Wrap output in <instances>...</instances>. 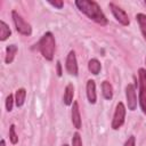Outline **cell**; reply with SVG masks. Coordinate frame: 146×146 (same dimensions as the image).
<instances>
[{
    "instance_id": "9",
    "label": "cell",
    "mask_w": 146,
    "mask_h": 146,
    "mask_svg": "<svg viewBox=\"0 0 146 146\" xmlns=\"http://www.w3.org/2000/svg\"><path fill=\"white\" fill-rule=\"evenodd\" d=\"M71 116H72V123H73L74 128L80 129L82 125V121H81V114H80V108H79L78 102H73V104H72Z\"/></svg>"
},
{
    "instance_id": "12",
    "label": "cell",
    "mask_w": 146,
    "mask_h": 146,
    "mask_svg": "<svg viewBox=\"0 0 146 146\" xmlns=\"http://www.w3.org/2000/svg\"><path fill=\"white\" fill-rule=\"evenodd\" d=\"M18 48L16 44H8L6 47V57H5V63L6 64H10L13 63L15 56H16V52H17Z\"/></svg>"
},
{
    "instance_id": "13",
    "label": "cell",
    "mask_w": 146,
    "mask_h": 146,
    "mask_svg": "<svg viewBox=\"0 0 146 146\" xmlns=\"http://www.w3.org/2000/svg\"><path fill=\"white\" fill-rule=\"evenodd\" d=\"M102 94L105 99L111 100L113 98V87L108 81H103L102 82Z\"/></svg>"
},
{
    "instance_id": "22",
    "label": "cell",
    "mask_w": 146,
    "mask_h": 146,
    "mask_svg": "<svg viewBox=\"0 0 146 146\" xmlns=\"http://www.w3.org/2000/svg\"><path fill=\"white\" fill-rule=\"evenodd\" d=\"M123 146H136V138H135V136L128 137V139L125 140Z\"/></svg>"
},
{
    "instance_id": "2",
    "label": "cell",
    "mask_w": 146,
    "mask_h": 146,
    "mask_svg": "<svg viewBox=\"0 0 146 146\" xmlns=\"http://www.w3.org/2000/svg\"><path fill=\"white\" fill-rule=\"evenodd\" d=\"M38 46H39V50L44 59H47V60L54 59L56 42H55V36L51 32H46L39 40Z\"/></svg>"
},
{
    "instance_id": "21",
    "label": "cell",
    "mask_w": 146,
    "mask_h": 146,
    "mask_svg": "<svg viewBox=\"0 0 146 146\" xmlns=\"http://www.w3.org/2000/svg\"><path fill=\"white\" fill-rule=\"evenodd\" d=\"M52 7H55V8H57V9H62L63 8V6H64V2L62 1V0H55V1H48Z\"/></svg>"
},
{
    "instance_id": "14",
    "label": "cell",
    "mask_w": 146,
    "mask_h": 146,
    "mask_svg": "<svg viewBox=\"0 0 146 146\" xmlns=\"http://www.w3.org/2000/svg\"><path fill=\"white\" fill-rule=\"evenodd\" d=\"M26 98V90L24 88H19L15 92V104L17 107H21L24 105Z\"/></svg>"
},
{
    "instance_id": "8",
    "label": "cell",
    "mask_w": 146,
    "mask_h": 146,
    "mask_svg": "<svg viewBox=\"0 0 146 146\" xmlns=\"http://www.w3.org/2000/svg\"><path fill=\"white\" fill-rule=\"evenodd\" d=\"M125 97H127L128 108L130 111H135L137 107V96H136V88L132 83H129L125 87Z\"/></svg>"
},
{
    "instance_id": "27",
    "label": "cell",
    "mask_w": 146,
    "mask_h": 146,
    "mask_svg": "<svg viewBox=\"0 0 146 146\" xmlns=\"http://www.w3.org/2000/svg\"><path fill=\"white\" fill-rule=\"evenodd\" d=\"M145 5H146V1H145Z\"/></svg>"
},
{
    "instance_id": "18",
    "label": "cell",
    "mask_w": 146,
    "mask_h": 146,
    "mask_svg": "<svg viewBox=\"0 0 146 146\" xmlns=\"http://www.w3.org/2000/svg\"><path fill=\"white\" fill-rule=\"evenodd\" d=\"M15 128H16L15 124H11L10 128H9V139H10L11 144H14V145H16L18 143V136L16 133V129Z\"/></svg>"
},
{
    "instance_id": "16",
    "label": "cell",
    "mask_w": 146,
    "mask_h": 146,
    "mask_svg": "<svg viewBox=\"0 0 146 146\" xmlns=\"http://www.w3.org/2000/svg\"><path fill=\"white\" fill-rule=\"evenodd\" d=\"M11 34V31L9 29V26L3 22V21H0V40L1 41H5L7 40Z\"/></svg>"
},
{
    "instance_id": "11",
    "label": "cell",
    "mask_w": 146,
    "mask_h": 146,
    "mask_svg": "<svg viewBox=\"0 0 146 146\" xmlns=\"http://www.w3.org/2000/svg\"><path fill=\"white\" fill-rule=\"evenodd\" d=\"M73 96H74V87L72 83H68L65 87V91H64V96H63V100L64 104L70 106L73 104Z\"/></svg>"
},
{
    "instance_id": "1",
    "label": "cell",
    "mask_w": 146,
    "mask_h": 146,
    "mask_svg": "<svg viewBox=\"0 0 146 146\" xmlns=\"http://www.w3.org/2000/svg\"><path fill=\"white\" fill-rule=\"evenodd\" d=\"M75 6L78 7V9L81 13H83L88 18L92 19L97 24L105 26L108 23L100 6L96 1H94V0H76Z\"/></svg>"
},
{
    "instance_id": "17",
    "label": "cell",
    "mask_w": 146,
    "mask_h": 146,
    "mask_svg": "<svg viewBox=\"0 0 146 146\" xmlns=\"http://www.w3.org/2000/svg\"><path fill=\"white\" fill-rule=\"evenodd\" d=\"M136 19H137V22L139 24L141 34H143L144 39L146 40V15L145 14H137L136 15Z\"/></svg>"
},
{
    "instance_id": "3",
    "label": "cell",
    "mask_w": 146,
    "mask_h": 146,
    "mask_svg": "<svg viewBox=\"0 0 146 146\" xmlns=\"http://www.w3.org/2000/svg\"><path fill=\"white\" fill-rule=\"evenodd\" d=\"M138 80H139V105L144 114H146V70H138Z\"/></svg>"
},
{
    "instance_id": "26",
    "label": "cell",
    "mask_w": 146,
    "mask_h": 146,
    "mask_svg": "<svg viewBox=\"0 0 146 146\" xmlns=\"http://www.w3.org/2000/svg\"><path fill=\"white\" fill-rule=\"evenodd\" d=\"M145 63H146V57H145Z\"/></svg>"
},
{
    "instance_id": "7",
    "label": "cell",
    "mask_w": 146,
    "mask_h": 146,
    "mask_svg": "<svg viewBox=\"0 0 146 146\" xmlns=\"http://www.w3.org/2000/svg\"><path fill=\"white\" fill-rule=\"evenodd\" d=\"M65 67L66 71L71 74L76 76L78 72H79V67H78V62H76V56H75V51L71 50L66 57V62H65Z\"/></svg>"
},
{
    "instance_id": "25",
    "label": "cell",
    "mask_w": 146,
    "mask_h": 146,
    "mask_svg": "<svg viewBox=\"0 0 146 146\" xmlns=\"http://www.w3.org/2000/svg\"><path fill=\"white\" fill-rule=\"evenodd\" d=\"M63 146H68V145H67V144H64V145H63Z\"/></svg>"
},
{
    "instance_id": "24",
    "label": "cell",
    "mask_w": 146,
    "mask_h": 146,
    "mask_svg": "<svg viewBox=\"0 0 146 146\" xmlns=\"http://www.w3.org/2000/svg\"><path fill=\"white\" fill-rule=\"evenodd\" d=\"M0 146H6V143H5V139H1V141H0Z\"/></svg>"
},
{
    "instance_id": "4",
    "label": "cell",
    "mask_w": 146,
    "mask_h": 146,
    "mask_svg": "<svg viewBox=\"0 0 146 146\" xmlns=\"http://www.w3.org/2000/svg\"><path fill=\"white\" fill-rule=\"evenodd\" d=\"M11 17H13L14 25H15V27H16V30H17L18 33H21L23 35H31V33H32L31 25L16 10H13L11 11Z\"/></svg>"
},
{
    "instance_id": "20",
    "label": "cell",
    "mask_w": 146,
    "mask_h": 146,
    "mask_svg": "<svg viewBox=\"0 0 146 146\" xmlns=\"http://www.w3.org/2000/svg\"><path fill=\"white\" fill-rule=\"evenodd\" d=\"M72 146H82V140L79 132H74L72 138Z\"/></svg>"
},
{
    "instance_id": "10",
    "label": "cell",
    "mask_w": 146,
    "mask_h": 146,
    "mask_svg": "<svg viewBox=\"0 0 146 146\" xmlns=\"http://www.w3.org/2000/svg\"><path fill=\"white\" fill-rule=\"evenodd\" d=\"M86 90H87V98H88L89 103L95 104L96 99H97V94H96V83H95L94 80H88L87 81Z\"/></svg>"
},
{
    "instance_id": "15",
    "label": "cell",
    "mask_w": 146,
    "mask_h": 146,
    "mask_svg": "<svg viewBox=\"0 0 146 146\" xmlns=\"http://www.w3.org/2000/svg\"><path fill=\"white\" fill-rule=\"evenodd\" d=\"M100 68H102V65L99 63L98 59L96 58H92L88 62V70L94 74V75H97L99 72H100Z\"/></svg>"
},
{
    "instance_id": "19",
    "label": "cell",
    "mask_w": 146,
    "mask_h": 146,
    "mask_svg": "<svg viewBox=\"0 0 146 146\" xmlns=\"http://www.w3.org/2000/svg\"><path fill=\"white\" fill-rule=\"evenodd\" d=\"M14 96L11 95V94H9L8 96H7V98H6V110L8 111V112H10L11 110H13V105H14Z\"/></svg>"
},
{
    "instance_id": "5",
    "label": "cell",
    "mask_w": 146,
    "mask_h": 146,
    "mask_svg": "<svg viewBox=\"0 0 146 146\" xmlns=\"http://www.w3.org/2000/svg\"><path fill=\"white\" fill-rule=\"evenodd\" d=\"M125 106L122 102L117 103L116 107H115V112L113 115V120H112V129L114 130H119L123 123H124V119H125Z\"/></svg>"
},
{
    "instance_id": "6",
    "label": "cell",
    "mask_w": 146,
    "mask_h": 146,
    "mask_svg": "<svg viewBox=\"0 0 146 146\" xmlns=\"http://www.w3.org/2000/svg\"><path fill=\"white\" fill-rule=\"evenodd\" d=\"M108 7H110V9H111L113 16L115 17V19H116L120 24H122V25H124V26H128V25L130 24L128 14H127L121 7H119V6L115 5L114 2H110V3H108Z\"/></svg>"
},
{
    "instance_id": "23",
    "label": "cell",
    "mask_w": 146,
    "mask_h": 146,
    "mask_svg": "<svg viewBox=\"0 0 146 146\" xmlns=\"http://www.w3.org/2000/svg\"><path fill=\"white\" fill-rule=\"evenodd\" d=\"M56 66H57V74H58V76H62V64H60V62H57Z\"/></svg>"
}]
</instances>
